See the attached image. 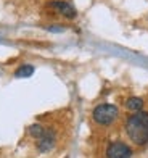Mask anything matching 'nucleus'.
<instances>
[{
    "mask_svg": "<svg viewBox=\"0 0 148 158\" xmlns=\"http://www.w3.org/2000/svg\"><path fill=\"white\" fill-rule=\"evenodd\" d=\"M126 134L134 145L143 147L148 143V111H137L132 113L126 119Z\"/></svg>",
    "mask_w": 148,
    "mask_h": 158,
    "instance_id": "1",
    "label": "nucleus"
},
{
    "mask_svg": "<svg viewBox=\"0 0 148 158\" xmlns=\"http://www.w3.org/2000/svg\"><path fill=\"white\" fill-rule=\"evenodd\" d=\"M119 116V110L113 103H100L97 105L92 111V118L97 124L100 126H110L113 124Z\"/></svg>",
    "mask_w": 148,
    "mask_h": 158,
    "instance_id": "2",
    "label": "nucleus"
},
{
    "mask_svg": "<svg viewBox=\"0 0 148 158\" xmlns=\"http://www.w3.org/2000/svg\"><path fill=\"white\" fill-rule=\"evenodd\" d=\"M105 155H106V158H130L132 148L122 140H114L108 143Z\"/></svg>",
    "mask_w": 148,
    "mask_h": 158,
    "instance_id": "3",
    "label": "nucleus"
},
{
    "mask_svg": "<svg viewBox=\"0 0 148 158\" xmlns=\"http://www.w3.org/2000/svg\"><path fill=\"white\" fill-rule=\"evenodd\" d=\"M55 140H56V135L53 129H47L45 127V132L40 135V137L36 140V147L40 153H47L55 147Z\"/></svg>",
    "mask_w": 148,
    "mask_h": 158,
    "instance_id": "4",
    "label": "nucleus"
},
{
    "mask_svg": "<svg viewBox=\"0 0 148 158\" xmlns=\"http://www.w3.org/2000/svg\"><path fill=\"white\" fill-rule=\"evenodd\" d=\"M50 6H52V8H55L56 11L60 13V15H63L65 18H69V19L76 18V15H77V11H76L74 6H73L71 3H68V2H63V0H56V2H52Z\"/></svg>",
    "mask_w": 148,
    "mask_h": 158,
    "instance_id": "5",
    "label": "nucleus"
},
{
    "mask_svg": "<svg viewBox=\"0 0 148 158\" xmlns=\"http://www.w3.org/2000/svg\"><path fill=\"white\" fill-rule=\"evenodd\" d=\"M126 110L130 113H137L143 110V98L140 97H129L126 100Z\"/></svg>",
    "mask_w": 148,
    "mask_h": 158,
    "instance_id": "6",
    "label": "nucleus"
},
{
    "mask_svg": "<svg viewBox=\"0 0 148 158\" xmlns=\"http://www.w3.org/2000/svg\"><path fill=\"white\" fill-rule=\"evenodd\" d=\"M34 74V66L32 64H23L15 71V76L16 77H29Z\"/></svg>",
    "mask_w": 148,
    "mask_h": 158,
    "instance_id": "7",
    "label": "nucleus"
},
{
    "mask_svg": "<svg viewBox=\"0 0 148 158\" xmlns=\"http://www.w3.org/2000/svg\"><path fill=\"white\" fill-rule=\"evenodd\" d=\"M45 132V127L44 126H42V124H39V123H36V124H32V126H29V134L32 135V137L34 139H39L40 137V135L42 134H44Z\"/></svg>",
    "mask_w": 148,
    "mask_h": 158,
    "instance_id": "8",
    "label": "nucleus"
}]
</instances>
